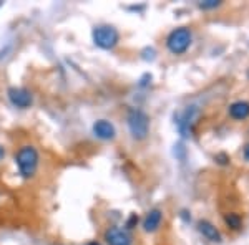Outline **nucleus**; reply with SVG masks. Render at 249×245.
<instances>
[{"label": "nucleus", "instance_id": "obj_12", "mask_svg": "<svg viewBox=\"0 0 249 245\" xmlns=\"http://www.w3.org/2000/svg\"><path fill=\"white\" fill-rule=\"evenodd\" d=\"M224 220H226V224L231 229H239L241 227V217L238 214H232V212H231V214H226Z\"/></svg>", "mask_w": 249, "mask_h": 245}, {"label": "nucleus", "instance_id": "obj_7", "mask_svg": "<svg viewBox=\"0 0 249 245\" xmlns=\"http://www.w3.org/2000/svg\"><path fill=\"white\" fill-rule=\"evenodd\" d=\"M105 240L108 245H131L130 234L124 229L110 227L105 232Z\"/></svg>", "mask_w": 249, "mask_h": 245}, {"label": "nucleus", "instance_id": "obj_4", "mask_svg": "<svg viewBox=\"0 0 249 245\" xmlns=\"http://www.w3.org/2000/svg\"><path fill=\"white\" fill-rule=\"evenodd\" d=\"M191 40H193L191 30L186 29V27H179V29H175L168 35L166 47L173 55H181L190 48Z\"/></svg>", "mask_w": 249, "mask_h": 245}, {"label": "nucleus", "instance_id": "obj_14", "mask_svg": "<svg viewBox=\"0 0 249 245\" xmlns=\"http://www.w3.org/2000/svg\"><path fill=\"white\" fill-rule=\"evenodd\" d=\"M135 222H138V217H136V215H131V217H130V220L126 222V229H131V226H133Z\"/></svg>", "mask_w": 249, "mask_h": 245}, {"label": "nucleus", "instance_id": "obj_19", "mask_svg": "<svg viewBox=\"0 0 249 245\" xmlns=\"http://www.w3.org/2000/svg\"><path fill=\"white\" fill-rule=\"evenodd\" d=\"M248 76H249V71H248Z\"/></svg>", "mask_w": 249, "mask_h": 245}, {"label": "nucleus", "instance_id": "obj_11", "mask_svg": "<svg viewBox=\"0 0 249 245\" xmlns=\"http://www.w3.org/2000/svg\"><path fill=\"white\" fill-rule=\"evenodd\" d=\"M230 114L234 119H246L249 116V103L236 101L230 106Z\"/></svg>", "mask_w": 249, "mask_h": 245}, {"label": "nucleus", "instance_id": "obj_5", "mask_svg": "<svg viewBox=\"0 0 249 245\" xmlns=\"http://www.w3.org/2000/svg\"><path fill=\"white\" fill-rule=\"evenodd\" d=\"M7 96H9L10 103L14 104L15 108L18 110H27V108L32 106L34 103V98H32V93L25 88H17V86H12L7 91Z\"/></svg>", "mask_w": 249, "mask_h": 245}, {"label": "nucleus", "instance_id": "obj_10", "mask_svg": "<svg viewBox=\"0 0 249 245\" xmlns=\"http://www.w3.org/2000/svg\"><path fill=\"white\" fill-rule=\"evenodd\" d=\"M198 230L201 232L203 237H206L210 242H216L219 244L221 242V234L219 230L213 226L211 222H208V220H201V222L198 224Z\"/></svg>", "mask_w": 249, "mask_h": 245}, {"label": "nucleus", "instance_id": "obj_6", "mask_svg": "<svg viewBox=\"0 0 249 245\" xmlns=\"http://www.w3.org/2000/svg\"><path fill=\"white\" fill-rule=\"evenodd\" d=\"M199 114V110L196 106H188L186 110H184V113L179 116L178 121H176V124H178V131L181 132L183 136H191L193 132V126H195V119L198 118Z\"/></svg>", "mask_w": 249, "mask_h": 245}, {"label": "nucleus", "instance_id": "obj_3", "mask_svg": "<svg viewBox=\"0 0 249 245\" xmlns=\"http://www.w3.org/2000/svg\"><path fill=\"white\" fill-rule=\"evenodd\" d=\"M91 37H93L95 45L98 48H103V50H111V48H115L120 42L118 30L111 25L95 27L93 32H91Z\"/></svg>", "mask_w": 249, "mask_h": 245}, {"label": "nucleus", "instance_id": "obj_9", "mask_svg": "<svg viewBox=\"0 0 249 245\" xmlns=\"http://www.w3.org/2000/svg\"><path fill=\"white\" fill-rule=\"evenodd\" d=\"M161 220H163V212L160 209H151L143 220V229L146 232H156L160 226H161Z\"/></svg>", "mask_w": 249, "mask_h": 245}, {"label": "nucleus", "instance_id": "obj_2", "mask_svg": "<svg viewBox=\"0 0 249 245\" xmlns=\"http://www.w3.org/2000/svg\"><path fill=\"white\" fill-rule=\"evenodd\" d=\"M128 128H130L131 136L135 139H138V141H142L150 132V118H148V114L144 111L133 108L128 113Z\"/></svg>", "mask_w": 249, "mask_h": 245}, {"label": "nucleus", "instance_id": "obj_8", "mask_svg": "<svg viewBox=\"0 0 249 245\" xmlns=\"http://www.w3.org/2000/svg\"><path fill=\"white\" fill-rule=\"evenodd\" d=\"M93 132L96 138L103 139V141H110V139H113L116 136L115 126L110 121H107V119H98L93 124Z\"/></svg>", "mask_w": 249, "mask_h": 245}, {"label": "nucleus", "instance_id": "obj_1", "mask_svg": "<svg viewBox=\"0 0 249 245\" xmlns=\"http://www.w3.org/2000/svg\"><path fill=\"white\" fill-rule=\"evenodd\" d=\"M38 151L34 146H22L15 154V164L22 178L30 179L38 169Z\"/></svg>", "mask_w": 249, "mask_h": 245}, {"label": "nucleus", "instance_id": "obj_15", "mask_svg": "<svg viewBox=\"0 0 249 245\" xmlns=\"http://www.w3.org/2000/svg\"><path fill=\"white\" fill-rule=\"evenodd\" d=\"M216 161H218V163H221V164H226L228 161V156H224V154H219V156H216Z\"/></svg>", "mask_w": 249, "mask_h": 245}, {"label": "nucleus", "instance_id": "obj_13", "mask_svg": "<svg viewBox=\"0 0 249 245\" xmlns=\"http://www.w3.org/2000/svg\"><path fill=\"white\" fill-rule=\"evenodd\" d=\"M219 5L218 0H206V2H201L199 3V7H201L203 10H210V9H216V7Z\"/></svg>", "mask_w": 249, "mask_h": 245}, {"label": "nucleus", "instance_id": "obj_18", "mask_svg": "<svg viewBox=\"0 0 249 245\" xmlns=\"http://www.w3.org/2000/svg\"><path fill=\"white\" fill-rule=\"evenodd\" d=\"M87 245H100V244L98 242H88Z\"/></svg>", "mask_w": 249, "mask_h": 245}, {"label": "nucleus", "instance_id": "obj_17", "mask_svg": "<svg viewBox=\"0 0 249 245\" xmlns=\"http://www.w3.org/2000/svg\"><path fill=\"white\" fill-rule=\"evenodd\" d=\"M3 158H5V149H3V147L0 146V161H2Z\"/></svg>", "mask_w": 249, "mask_h": 245}, {"label": "nucleus", "instance_id": "obj_16", "mask_svg": "<svg viewBox=\"0 0 249 245\" xmlns=\"http://www.w3.org/2000/svg\"><path fill=\"white\" fill-rule=\"evenodd\" d=\"M244 159L249 161V144H248L246 147H244Z\"/></svg>", "mask_w": 249, "mask_h": 245}]
</instances>
